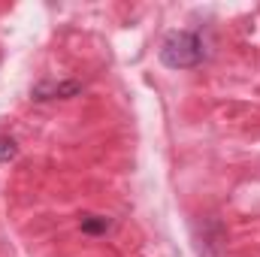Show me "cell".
I'll list each match as a JSON object with an SVG mask.
<instances>
[{
	"label": "cell",
	"mask_w": 260,
	"mask_h": 257,
	"mask_svg": "<svg viewBox=\"0 0 260 257\" xmlns=\"http://www.w3.org/2000/svg\"><path fill=\"white\" fill-rule=\"evenodd\" d=\"M203 40L194 30H173L160 46V64L167 70H191L203 61Z\"/></svg>",
	"instance_id": "cell-1"
},
{
	"label": "cell",
	"mask_w": 260,
	"mask_h": 257,
	"mask_svg": "<svg viewBox=\"0 0 260 257\" xmlns=\"http://www.w3.org/2000/svg\"><path fill=\"white\" fill-rule=\"evenodd\" d=\"M112 227V221L106 218V215H85L82 218V233H88V236H100V233H106Z\"/></svg>",
	"instance_id": "cell-3"
},
{
	"label": "cell",
	"mask_w": 260,
	"mask_h": 257,
	"mask_svg": "<svg viewBox=\"0 0 260 257\" xmlns=\"http://www.w3.org/2000/svg\"><path fill=\"white\" fill-rule=\"evenodd\" d=\"M76 94H82V82H76V79H67V82H40L30 91L34 100H67V97H76Z\"/></svg>",
	"instance_id": "cell-2"
},
{
	"label": "cell",
	"mask_w": 260,
	"mask_h": 257,
	"mask_svg": "<svg viewBox=\"0 0 260 257\" xmlns=\"http://www.w3.org/2000/svg\"><path fill=\"white\" fill-rule=\"evenodd\" d=\"M15 154H18L15 139H12V136H0V164H9Z\"/></svg>",
	"instance_id": "cell-4"
}]
</instances>
